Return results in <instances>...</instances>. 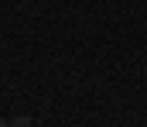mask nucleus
<instances>
[{
  "instance_id": "f257e3e1",
  "label": "nucleus",
  "mask_w": 147,
  "mask_h": 127,
  "mask_svg": "<svg viewBox=\"0 0 147 127\" xmlns=\"http://www.w3.org/2000/svg\"><path fill=\"white\" fill-rule=\"evenodd\" d=\"M10 127H34V120H31V117H14Z\"/></svg>"
},
{
  "instance_id": "f03ea898",
  "label": "nucleus",
  "mask_w": 147,
  "mask_h": 127,
  "mask_svg": "<svg viewBox=\"0 0 147 127\" xmlns=\"http://www.w3.org/2000/svg\"><path fill=\"white\" fill-rule=\"evenodd\" d=\"M0 127H10V124H7V120H3V117H0Z\"/></svg>"
}]
</instances>
